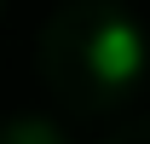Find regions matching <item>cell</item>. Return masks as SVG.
Returning a JSON list of instances; mask_svg holds the SVG:
<instances>
[{"label":"cell","mask_w":150,"mask_h":144,"mask_svg":"<svg viewBox=\"0 0 150 144\" xmlns=\"http://www.w3.org/2000/svg\"><path fill=\"white\" fill-rule=\"evenodd\" d=\"M87 64H93V75L104 87H127V81L144 75V35H139L127 18H110L87 40Z\"/></svg>","instance_id":"6da1fadb"}]
</instances>
